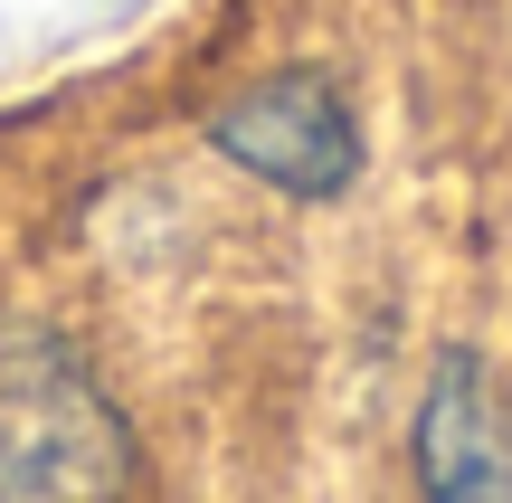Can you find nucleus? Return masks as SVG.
I'll return each mask as SVG.
<instances>
[{
    "label": "nucleus",
    "instance_id": "nucleus-1",
    "mask_svg": "<svg viewBox=\"0 0 512 503\" xmlns=\"http://www.w3.org/2000/svg\"><path fill=\"white\" fill-rule=\"evenodd\" d=\"M133 428L105 380L48 333L0 323V503H124Z\"/></svg>",
    "mask_w": 512,
    "mask_h": 503
},
{
    "label": "nucleus",
    "instance_id": "nucleus-2",
    "mask_svg": "<svg viewBox=\"0 0 512 503\" xmlns=\"http://www.w3.org/2000/svg\"><path fill=\"white\" fill-rule=\"evenodd\" d=\"M200 133H209L219 162H238L247 181H266L275 200H304V209L351 200V181H361V114H351V95H342L332 67L256 76V86H238Z\"/></svg>",
    "mask_w": 512,
    "mask_h": 503
},
{
    "label": "nucleus",
    "instance_id": "nucleus-3",
    "mask_svg": "<svg viewBox=\"0 0 512 503\" xmlns=\"http://www.w3.org/2000/svg\"><path fill=\"white\" fill-rule=\"evenodd\" d=\"M408 475L418 503H512V409L484 371V352H437L408 418Z\"/></svg>",
    "mask_w": 512,
    "mask_h": 503
}]
</instances>
